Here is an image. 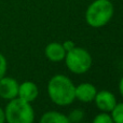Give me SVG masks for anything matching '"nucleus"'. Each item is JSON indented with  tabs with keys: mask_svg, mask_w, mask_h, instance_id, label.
<instances>
[{
	"mask_svg": "<svg viewBox=\"0 0 123 123\" xmlns=\"http://www.w3.org/2000/svg\"><path fill=\"white\" fill-rule=\"evenodd\" d=\"M39 90L38 86L31 81H25L21 85H18V96L23 100L28 103H31L38 97Z\"/></svg>",
	"mask_w": 123,
	"mask_h": 123,
	"instance_id": "obj_8",
	"label": "nucleus"
},
{
	"mask_svg": "<svg viewBox=\"0 0 123 123\" xmlns=\"http://www.w3.org/2000/svg\"><path fill=\"white\" fill-rule=\"evenodd\" d=\"M119 91L120 93H121L122 97H123V77L121 78V80H120V83H119Z\"/></svg>",
	"mask_w": 123,
	"mask_h": 123,
	"instance_id": "obj_17",
	"label": "nucleus"
},
{
	"mask_svg": "<svg viewBox=\"0 0 123 123\" xmlns=\"http://www.w3.org/2000/svg\"><path fill=\"white\" fill-rule=\"evenodd\" d=\"M96 93H97L96 87L91 83H81L74 89L76 98L83 103H90L94 100Z\"/></svg>",
	"mask_w": 123,
	"mask_h": 123,
	"instance_id": "obj_7",
	"label": "nucleus"
},
{
	"mask_svg": "<svg viewBox=\"0 0 123 123\" xmlns=\"http://www.w3.org/2000/svg\"><path fill=\"white\" fill-rule=\"evenodd\" d=\"M83 115H84V112H83L82 110H80V109H74V111L70 112L69 117H68L69 122H79V121H81V120L83 119Z\"/></svg>",
	"mask_w": 123,
	"mask_h": 123,
	"instance_id": "obj_13",
	"label": "nucleus"
},
{
	"mask_svg": "<svg viewBox=\"0 0 123 123\" xmlns=\"http://www.w3.org/2000/svg\"><path fill=\"white\" fill-rule=\"evenodd\" d=\"M110 112H111V117H112L113 122L123 123V103L117 104Z\"/></svg>",
	"mask_w": 123,
	"mask_h": 123,
	"instance_id": "obj_11",
	"label": "nucleus"
},
{
	"mask_svg": "<svg viewBox=\"0 0 123 123\" xmlns=\"http://www.w3.org/2000/svg\"><path fill=\"white\" fill-rule=\"evenodd\" d=\"M6 71V60L1 53H0V79L4 77Z\"/></svg>",
	"mask_w": 123,
	"mask_h": 123,
	"instance_id": "obj_14",
	"label": "nucleus"
},
{
	"mask_svg": "<svg viewBox=\"0 0 123 123\" xmlns=\"http://www.w3.org/2000/svg\"><path fill=\"white\" fill-rule=\"evenodd\" d=\"M41 123H69V119L65 115L57 111H49L43 113L40 119Z\"/></svg>",
	"mask_w": 123,
	"mask_h": 123,
	"instance_id": "obj_10",
	"label": "nucleus"
},
{
	"mask_svg": "<svg viewBox=\"0 0 123 123\" xmlns=\"http://www.w3.org/2000/svg\"><path fill=\"white\" fill-rule=\"evenodd\" d=\"M6 120L10 123H31L35 120V112L30 103L22 98H13L6 105Z\"/></svg>",
	"mask_w": 123,
	"mask_h": 123,
	"instance_id": "obj_3",
	"label": "nucleus"
},
{
	"mask_svg": "<svg viewBox=\"0 0 123 123\" xmlns=\"http://www.w3.org/2000/svg\"><path fill=\"white\" fill-rule=\"evenodd\" d=\"M45 56L52 62H61L65 58L66 51L63 44L58 42H52L45 47L44 50Z\"/></svg>",
	"mask_w": 123,
	"mask_h": 123,
	"instance_id": "obj_9",
	"label": "nucleus"
},
{
	"mask_svg": "<svg viewBox=\"0 0 123 123\" xmlns=\"http://www.w3.org/2000/svg\"><path fill=\"white\" fill-rule=\"evenodd\" d=\"M76 86L68 77L64 74H56L52 77L48 83V93L54 104L58 106L70 105L74 99Z\"/></svg>",
	"mask_w": 123,
	"mask_h": 123,
	"instance_id": "obj_1",
	"label": "nucleus"
},
{
	"mask_svg": "<svg viewBox=\"0 0 123 123\" xmlns=\"http://www.w3.org/2000/svg\"><path fill=\"white\" fill-rule=\"evenodd\" d=\"M63 47H64V49H65V51L68 52V51H70V50L74 49L76 45H74V41L67 40V41H65V42L63 43Z\"/></svg>",
	"mask_w": 123,
	"mask_h": 123,
	"instance_id": "obj_15",
	"label": "nucleus"
},
{
	"mask_svg": "<svg viewBox=\"0 0 123 123\" xmlns=\"http://www.w3.org/2000/svg\"><path fill=\"white\" fill-rule=\"evenodd\" d=\"M65 62L68 69L77 74L86 72L92 66L91 54L86 50L77 47H74L70 51L66 52Z\"/></svg>",
	"mask_w": 123,
	"mask_h": 123,
	"instance_id": "obj_4",
	"label": "nucleus"
},
{
	"mask_svg": "<svg viewBox=\"0 0 123 123\" xmlns=\"http://www.w3.org/2000/svg\"><path fill=\"white\" fill-rule=\"evenodd\" d=\"M113 15V6L109 0H95L85 12V19L90 26L98 28L105 26Z\"/></svg>",
	"mask_w": 123,
	"mask_h": 123,
	"instance_id": "obj_2",
	"label": "nucleus"
},
{
	"mask_svg": "<svg viewBox=\"0 0 123 123\" xmlns=\"http://www.w3.org/2000/svg\"><path fill=\"white\" fill-rule=\"evenodd\" d=\"M6 120V115H4V111L0 108V123H3Z\"/></svg>",
	"mask_w": 123,
	"mask_h": 123,
	"instance_id": "obj_16",
	"label": "nucleus"
},
{
	"mask_svg": "<svg viewBox=\"0 0 123 123\" xmlns=\"http://www.w3.org/2000/svg\"><path fill=\"white\" fill-rule=\"evenodd\" d=\"M94 100H95L96 107L104 112H110L113 109V107L117 105L116 96L109 91L97 92Z\"/></svg>",
	"mask_w": 123,
	"mask_h": 123,
	"instance_id": "obj_6",
	"label": "nucleus"
},
{
	"mask_svg": "<svg viewBox=\"0 0 123 123\" xmlns=\"http://www.w3.org/2000/svg\"><path fill=\"white\" fill-rule=\"evenodd\" d=\"M112 117L111 115H108V112H104L97 115L94 118V123H112Z\"/></svg>",
	"mask_w": 123,
	"mask_h": 123,
	"instance_id": "obj_12",
	"label": "nucleus"
},
{
	"mask_svg": "<svg viewBox=\"0 0 123 123\" xmlns=\"http://www.w3.org/2000/svg\"><path fill=\"white\" fill-rule=\"evenodd\" d=\"M18 94V83L10 77H2L0 79V97L3 99H13Z\"/></svg>",
	"mask_w": 123,
	"mask_h": 123,
	"instance_id": "obj_5",
	"label": "nucleus"
}]
</instances>
